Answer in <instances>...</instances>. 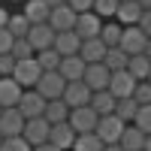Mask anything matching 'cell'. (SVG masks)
<instances>
[{"instance_id": "cell-49", "label": "cell", "mask_w": 151, "mask_h": 151, "mask_svg": "<svg viewBox=\"0 0 151 151\" xmlns=\"http://www.w3.org/2000/svg\"><path fill=\"white\" fill-rule=\"evenodd\" d=\"M0 145H3V136H0Z\"/></svg>"}, {"instance_id": "cell-12", "label": "cell", "mask_w": 151, "mask_h": 151, "mask_svg": "<svg viewBox=\"0 0 151 151\" xmlns=\"http://www.w3.org/2000/svg\"><path fill=\"white\" fill-rule=\"evenodd\" d=\"M21 97H24V88L12 79V76H3V79H0V106L3 109H18Z\"/></svg>"}, {"instance_id": "cell-18", "label": "cell", "mask_w": 151, "mask_h": 151, "mask_svg": "<svg viewBox=\"0 0 151 151\" xmlns=\"http://www.w3.org/2000/svg\"><path fill=\"white\" fill-rule=\"evenodd\" d=\"M21 12H24V18L30 24H48V18H52V6L45 0H27L21 6Z\"/></svg>"}, {"instance_id": "cell-14", "label": "cell", "mask_w": 151, "mask_h": 151, "mask_svg": "<svg viewBox=\"0 0 151 151\" xmlns=\"http://www.w3.org/2000/svg\"><path fill=\"white\" fill-rule=\"evenodd\" d=\"M103 18L97 15V12H82L79 21H76V33L82 36V42L85 40H94V36H100V30H103Z\"/></svg>"}, {"instance_id": "cell-15", "label": "cell", "mask_w": 151, "mask_h": 151, "mask_svg": "<svg viewBox=\"0 0 151 151\" xmlns=\"http://www.w3.org/2000/svg\"><path fill=\"white\" fill-rule=\"evenodd\" d=\"M76 21H79V15H76L70 6H58V9H52V18H48V24H52L55 33L76 30Z\"/></svg>"}, {"instance_id": "cell-43", "label": "cell", "mask_w": 151, "mask_h": 151, "mask_svg": "<svg viewBox=\"0 0 151 151\" xmlns=\"http://www.w3.org/2000/svg\"><path fill=\"white\" fill-rule=\"evenodd\" d=\"M45 3L52 6V9H58V6H67V0H45Z\"/></svg>"}, {"instance_id": "cell-8", "label": "cell", "mask_w": 151, "mask_h": 151, "mask_svg": "<svg viewBox=\"0 0 151 151\" xmlns=\"http://www.w3.org/2000/svg\"><path fill=\"white\" fill-rule=\"evenodd\" d=\"M136 85H139V82L133 79V73H130V70L112 73V79H109V94L115 97V100H124V97H133Z\"/></svg>"}, {"instance_id": "cell-34", "label": "cell", "mask_w": 151, "mask_h": 151, "mask_svg": "<svg viewBox=\"0 0 151 151\" xmlns=\"http://www.w3.org/2000/svg\"><path fill=\"white\" fill-rule=\"evenodd\" d=\"M136 127H139L142 133H148L151 136V106H139V112H136Z\"/></svg>"}, {"instance_id": "cell-17", "label": "cell", "mask_w": 151, "mask_h": 151, "mask_svg": "<svg viewBox=\"0 0 151 151\" xmlns=\"http://www.w3.org/2000/svg\"><path fill=\"white\" fill-rule=\"evenodd\" d=\"M106 52H109V45L100 40V36H94V40H85V42H82L79 58L85 60V64H103V60H106Z\"/></svg>"}, {"instance_id": "cell-32", "label": "cell", "mask_w": 151, "mask_h": 151, "mask_svg": "<svg viewBox=\"0 0 151 151\" xmlns=\"http://www.w3.org/2000/svg\"><path fill=\"white\" fill-rule=\"evenodd\" d=\"M118 6H121V0H94V12H97L103 21H115Z\"/></svg>"}, {"instance_id": "cell-23", "label": "cell", "mask_w": 151, "mask_h": 151, "mask_svg": "<svg viewBox=\"0 0 151 151\" xmlns=\"http://www.w3.org/2000/svg\"><path fill=\"white\" fill-rule=\"evenodd\" d=\"M115 106H118V100L112 97L109 91H97L91 97V109L97 112L100 118H106V115H115Z\"/></svg>"}, {"instance_id": "cell-44", "label": "cell", "mask_w": 151, "mask_h": 151, "mask_svg": "<svg viewBox=\"0 0 151 151\" xmlns=\"http://www.w3.org/2000/svg\"><path fill=\"white\" fill-rule=\"evenodd\" d=\"M103 151H124V148H121V145H106Z\"/></svg>"}, {"instance_id": "cell-22", "label": "cell", "mask_w": 151, "mask_h": 151, "mask_svg": "<svg viewBox=\"0 0 151 151\" xmlns=\"http://www.w3.org/2000/svg\"><path fill=\"white\" fill-rule=\"evenodd\" d=\"M145 139H148V133H142L136 124H127V130H124V136H121V148L124 151H145Z\"/></svg>"}, {"instance_id": "cell-1", "label": "cell", "mask_w": 151, "mask_h": 151, "mask_svg": "<svg viewBox=\"0 0 151 151\" xmlns=\"http://www.w3.org/2000/svg\"><path fill=\"white\" fill-rule=\"evenodd\" d=\"M48 136H52V124H48L45 118H30L27 124H24V133H21V139L27 142L30 148H40L48 142Z\"/></svg>"}, {"instance_id": "cell-48", "label": "cell", "mask_w": 151, "mask_h": 151, "mask_svg": "<svg viewBox=\"0 0 151 151\" xmlns=\"http://www.w3.org/2000/svg\"><path fill=\"white\" fill-rule=\"evenodd\" d=\"M9 3H21V6H24V3H27V0H9Z\"/></svg>"}, {"instance_id": "cell-10", "label": "cell", "mask_w": 151, "mask_h": 151, "mask_svg": "<svg viewBox=\"0 0 151 151\" xmlns=\"http://www.w3.org/2000/svg\"><path fill=\"white\" fill-rule=\"evenodd\" d=\"M55 40H58V33L52 30V24H33L30 33H27V42L33 45L36 55H40V52H48V48H55Z\"/></svg>"}, {"instance_id": "cell-36", "label": "cell", "mask_w": 151, "mask_h": 151, "mask_svg": "<svg viewBox=\"0 0 151 151\" xmlns=\"http://www.w3.org/2000/svg\"><path fill=\"white\" fill-rule=\"evenodd\" d=\"M0 151H33L27 142L21 139V136H12V139H3V145H0Z\"/></svg>"}, {"instance_id": "cell-9", "label": "cell", "mask_w": 151, "mask_h": 151, "mask_svg": "<svg viewBox=\"0 0 151 151\" xmlns=\"http://www.w3.org/2000/svg\"><path fill=\"white\" fill-rule=\"evenodd\" d=\"M91 97H94V91H91L85 82H67L64 103H67L70 109H85V106H91Z\"/></svg>"}, {"instance_id": "cell-4", "label": "cell", "mask_w": 151, "mask_h": 151, "mask_svg": "<svg viewBox=\"0 0 151 151\" xmlns=\"http://www.w3.org/2000/svg\"><path fill=\"white\" fill-rule=\"evenodd\" d=\"M45 106H48V100L36 91V88H30V91H24L21 103H18V112L30 121V118H42L45 115Z\"/></svg>"}, {"instance_id": "cell-16", "label": "cell", "mask_w": 151, "mask_h": 151, "mask_svg": "<svg viewBox=\"0 0 151 151\" xmlns=\"http://www.w3.org/2000/svg\"><path fill=\"white\" fill-rule=\"evenodd\" d=\"M76 136H79V133L70 127V121H64V124H52V136H48V142L58 145L60 151H73Z\"/></svg>"}, {"instance_id": "cell-39", "label": "cell", "mask_w": 151, "mask_h": 151, "mask_svg": "<svg viewBox=\"0 0 151 151\" xmlns=\"http://www.w3.org/2000/svg\"><path fill=\"white\" fill-rule=\"evenodd\" d=\"M67 6L76 15H82V12H94V0H67Z\"/></svg>"}, {"instance_id": "cell-3", "label": "cell", "mask_w": 151, "mask_h": 151, "mask_svg": "<svg viewBox=\"0 0 151 151\" xmlns=\"http://www.w3.org/2000/svg\"><path fill=\"white\" fill-rule=\"evenodd\" d=\"M36 91H40L48 103L52 100H64V91H67V79L60 73H42V79L36 82Z\"/></svg>"}, {"instance_id": "cell-5", "label": "cell", "mask_w": 151, "mask_h": 151, "mask_svg": "<svg viewBox=\"0 0 151 151\" xmlns=\"http://www.w3.org/2000/svg\"><path fill=\"white\" fill-rule=\"evenodd\" d=\"M24 91H30V88H36V82L42 79V67L36 64V58L30 60H18V67H15V76H12Z\"/></svg>"}, {"instance_id": "cell-51", "label": "cell", "mask_w": 151, "mask_h": 151, "mask_svg": "<svg viewBox=\"0 0 151 151\" xmlns=\"http://www.w3.org/2000/svg\"><path fill=\"white\" fill-rule=\"evenodd\" d=\"M148 82H151V76H148Z\"/></svg>"}, {"instance_id": "cell-11", "label": "cell", "mask_w": 151, "mask_h": 151, "mask_svg": "<svg viewBox=\"0 0 151 151\" xmlns=\"http://www.w3.org/2000/svg\"><path fill=\"white\" fill-rule=\"evenodd\" d=\"M24 124H27V118H24L18 109H3V115H0V136H3V139L21 136L24 133Z\"/></svg>"}, {"instance_id": "cell-42", "label": "cell", "mask_w": 151, "mask_h": 151, "mask_svg": "<svg viewBox=\"0 0 151 151\" xmlns=\"http://www.w3.org/2000/svg\"><path fill=\"white\" fill-rule=\"evenodd\" d=\"M33 151H60L58 145H52V142H45V145H40V148H33Z\"/></svg>"}, {"instance_id": "cell-38", "label": "cell", "mask_w": 151, "mask_h": 151, "mask_svg": "<svg viewBox=\"0 0 151 151\" xmlns=\"http://www.w3.org/2000/svg\"><path fill=\"white\" fill-rule=\"evenodd\" d=\"M12 45H15V36L9 33V27H0V55H12Z\"/></svg>"}, {"instance_id": "cell-25", "label": "cell", "mask_w": 151, "mask_h": 151, "mask_svg": "<svg viewBox=\"0 0 151 151\" xmlns=\"http://www.w3.org/2000/svg\"><path fill=\"white\" fill-rule=\"evenodd\" d=\"M121 36H124V24H118V21H106L103 30H100V40H103L109 48H118L121 45Z\"/></svg>"}, {"instance_id": "cell-35", "label": "cell", "mask_w": 151, "mask_h": 151, "mask_svg": "<svg viewBox=\"0 0 151 151\" xmlns=\"http://www.w3.org/2000/svg\"><path fill=\"white\" fill-rule=\"evenodd\" d=\"M133 100H136L139 106H151V82H139V85H136Z\"/></svg>"}, {"instance_id": "cell-33", "label": "cell", "mask_w": 151, "mask_h": 151, "mask_svg": "<svg viewBox=\"0 0 151 151\" xmlns=\"http://www.w3.org/2000/svg\"><path fill=\"white\" fill-rule=\"evenodd\" d=\"M12 58H15V60H30V58H36L33 45L27 42V36H24V40H15V45H12Z\"/></svg>"}, {"instance_id": "cell-47", "label": "cell", "mask_w": 151, "mask_h": 151, "mask_svg": "<svg viewBox=\"0 0 151 151\" xmlns=\"http://www.w3.org/2000/svg\"><path fill=\"white\" fill-rule=\"evenodd\" d=\"M145 151H151V136H148V139H145Z\"/></svg>"}, {"instance_id": "cell-21", "label": "cell", "mask_w": 151, "mask_h": 151, "mask_svg": "<svg viewBox=\"0 0 151 151\" xmlns=\"http://www.w3.org/2000/svg\"><path fill=\"white\" fill-rule=\"evenodd\" d=\"M85 70H88V64H85L79 55H73V58H64V60H60V70H58V73L64 76L67 82H82V79H85Z\"/></svg>"}, {"instance_id": "cell-24", "label": "cell", "mask_w": 151, "mask_h": 151, "mask_svg": "<svg viewBox=\"0 0 151 151\" xmlns=\"http://www.w3.org/2000/svg\"><path fill=\"white\" fill-rule=\"evenodd\" d=\"M70 112H73V109L64 103V100H52V103L45 106V115H42V118H45L48 124H64V121H70Z\"/></svg>"}, {"instance_id": "cell-13", "label": "cell", "mask_w": 151, "mask_h": 151, "mask_svg": "<svg viewBox=\"0 0 151 151\" xmlns=\"http://www.w3.org/2000/svg\"><path fill=\"white\" fill-rule=\"evenodd\" d=\"M109 79H112V73H109V67H106V64H88L85 79H82V82H85V85L97 94V91H109Z\"/></svg>"}, {"instance_id": "cell-26", "label": "cell", "mask_w": 151, "mask_h": 151, "mask_svg": "<svg viewBox=\"0 0 151 151\" xmlns=\"http://www.w3.org/2000/svg\"><path fill=\"white\" fill-rule=\"evenodd\" d=\"M103 64L109 67V73H121V70H127V67H130V55H127V52H121V48H109Z\"/></svg>"}, {"instance_id": "cell-52", "label": "cell", "mask_w": 151, "mask_h": 151, "mask_svg": "<svg viewBox=\"0 0 151 151\" xmlns=\"http://www.w3.org/2000/svg\"><path fill=\"white\" fill-rule=\"evenodd\" d=\"M121 3H124V0H121Z\"/></svg>"}, {"instance_id": "cell-50", "label": "cell", "mask_w": 151, "mask_h": 151, "mask_svg": "<svg viewBox=\"0 0 151 151\" xmlns=\"http://www.w3.org/2000/svg\"><path fill=\"white\" fill-rule=\"evenodd\" d=\"M0 115H3V106H0Z\"/></svg>"}, {"instance_id": "cell-19", "label": "cell", "mask_w": 151, "mask_h": 151, "mask_svg": "<svg viewBox=\"0 0 151 151\" xmlns=\"http://www.w3.org/2000/svg\"><path fill=\"white\" fill-rule=\"evenodd\" d=\"M142 6H139V0H124V3L118 6V15H115V21L118 24H124V27H136L139 24V18H142Z\"/></svg>"}, {"instance_id": "cell-41", "label": "cell", "mask_w": 151, "mask_h": 151, "mask_svg": "<svg viewBox=\"0 0 151 151\" xmlns=\"http://www.w3.org/2000/svg\"><path fill=\"white\" fill-rule=\"evenodd\" d=\"M9 18H12V12L6 6H0V27H9Z\"/></svg>"}, {"instance_id": "cell-40", "label": "cell", "mask_w": 151, "mask_h": 151, "mask_svg": "<svg viewBox=\"0 0 151 151\" xmlns=\"http://www.w3.org/2000/svg\"><path fill=\"white\" fill-rule=\"evenodd\" d=\"M139 30L151 40V9H145V12H142V18H139Z\"/></svg>"}, {"instance_id": "cell-20", "label": "cell", "mask_w": 151, "mask_h": 151, "mask_svg": "<svg viewBox=\"0 0 151 151\" xmlns=\"http://www.w3.org/2000/svg\"><path fill=\"white\" fill-rule=\"evenodd\" d=\"M55 52H60V58H73L82 52V36L76 30H67V33H58L55 40Z\"/></svg>"}, {"instance_id": "cell-46", "label": "cell", "mask_w": 151, "mask_h": 151, "mask_svg": "<svg viewBox=\"0 0 151 151\" xmlns=\"http://www.w3.org/2000/svg\"><path fill=\"white\" fill-rule=\"evenodd\" d=\"M145 55H148V60H151V40H148V48H145Z\"/></svg>"}, {"instance_id": "cell-28", "label": "cell", "mask_w": 151, "mask_h": 151, "mask_svg": "<svg viewBox=\"0 0 151 151\" xmlns=\"http://www.w3.org/2000/svg\"><path fill=\"white\" fill-rule=\"evenodd\" d=\"M136 112H139V103H136L133 97L118 100V106H115V115H118L124 124H133V121H136Z\"/></svg>"}, {"instance_id": "cell-31", "label": "cell", "mask_w": 151, "mask_h": 151, "mask_svg": "<svg viewBox=\"0 0 151 151\" xmlns=\"http://www.w3.org/2000/svg\"><path fill=\"white\" fill-rule=\"evenodd\" d=\"M30 27H33V24L24 18V12H12V18H9V33L15 36V40H24V36L30 33Z\"/></svg>"}, {"instance_id": "cell-7", "label": "cell", "mask_w": 151, "mask_h": 151, "mask_svg": "<svg viewBox=\"0 0 151 151\" xmlns=\"http://www.w3.org/2000/svg\"><path fill=\"white\" fill-rule=\"evenodd\" d=\"M97 124H100V115H97L91 106H85V109H73V112H70V127L79 133V136H82V133H94Z\"/></svg>"}, {"instance_id": "cell-6", "label": "cell", "mask_w": 151, "mask_h": 151, "mask_svg": "<svg viewBox=\"0 0 151 151\" xmlns=\"http://www.w3.org/2000/svg\"><path fill=\"white\" fill-rule=\"evenodd\" d=\"M121 52H127L130 58H136V55H145V48H148V36L139 30V24L136 27H124V36H121Z\"/></svg>"}, {"instance_id": "cell-2", "label": "cell", "mask_w": 151, "mask_h": 151, "mask_svg": "<svg viewBox=\"0 0 151 151\" xmlns=\"http://www.w3.org/2000/svg\"><path fill=\"white\" fill-rule=\"evenodd\" d=\"M124 130H127V124H124L118 115H106V118H100V124H97L94 133H97L106 145H118L121 136H124Z\"/></svg>"}, {"instance_id": "cell-29", "label": "cell", "mask_w": 151, "mask_h": 151, "mask_svg": "<svg viewBox=\"0 0 151 151\" xmlns=\"http://www.w3.org/2000/svg\"><path fill=\"white\" fill-rule=\"evenodd\" d=\"M106 148V142L100 139L97 133H82V136H76V145H73V151H103Z\"/></svg>"}, {"instance_id": "cell-30", "label": "cell", "mask_w": 151, "mask_h": 151, "mask_svg": "<svg viewBox=\"0 0 151 151\" xmlns=\"http://www.w3.org/2000/svg\"><path fill=\"white\" fill-rule=\"evenodd\" d=\"M60 52H55V48H48V52H40L36 55V64L42 67V73H58L60 70Z\"/></svg>"}, {"instance_id": "cell-37", "label": "cell", "mask_w": 151, "mask_h": 151, "mask_svg": "<svg viewBox=\"0 0 151 151\" xmlns=\"http://www.w3.org/2000/svg\"><path fill=\"white\" fill-rule=\"evenodd\" d=\"M15 67H18V60L12 55H0V79L3 76H15Z\"/></svg>"}, {"instance_id": "cell-45", "label": "cell", "mask_w": 151, "mask_h": 151, "mask_svg": "<svg viewBox=\"0 0 151 151\" xmlns=\"http://www.w3.org/2000/svg\"><path fill=\"white\" fill-rule=\"evenodd\" d=\"M139 6L142 9H151V0H139Z\"/></svg>"}, {"instance_id": "cell-27", "label": "cell", "mask_w": 151, "mask_h": 151, "mask_svg": "<svg viewBox=\"0 0 151 151\" xmlns=\"http://www.w3.org/2000/svg\"><path fill=\"white\" fill-rule=\"evenodd\" d=\"M127 70L133 73L136 82H148V76H151V60H148V55H136V58H130V67H127Z\"/></svg>"}]
</instances>
